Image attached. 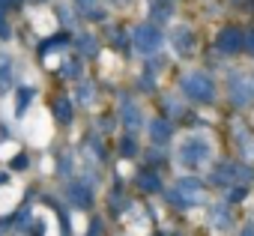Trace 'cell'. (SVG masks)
Returning a JSON list of instances; mask_svg holds the SVG:
<instances>
[{
	"label": "cell",
	"mask_w": 254,
	"mask_h": 236,
	"mask_svg": "<svg viewBox=\"0 0 254 236\" xmlns=\"http://www.w3.org/2000/svg\"><path fill=\"white\" fill-rule=\"evenodd\" d=\"M135 42H138V48H141V51H156V48L162 45V33H159L156 27L144 24V27H138V33H135Z\"/></svg>",
	"instance_id": "6da1fadb"
},
{
	"label": "cell",
	"mask_w": 254,
	"mask_h": 236,
	"mask_svg": "<svg viewBox=\"0 0 254 236\" xmlns=\"http://www.w3.org/2000/svg\"><path fill=\"white\" fill-rule=\"evenodd\" d=\"M186 90H189L191 96H197V99H212V84H209L206 78H200V75L189 78V81H186Z\"/></svg>",
	"instance_id": "7a4b0ae2"
},
{
	"label": "cell",
	"mask_w": 254,
	"mask_h": 236,
	"mask_svg": "<svg viewBox=\"0 0 254 236\" xmlns=\"http://www.w3.org/2000/svg\"><path fill=\"white\" fill-rule=\"evenodd\" d=\"M239 42H242L239 30H224V33L218 36V45H221L224 51H236V48H239Z\"/></svg>",
	"instance_id": "3957f363"
},
{
	"label": "cell",
	"mask_w": 254,
	"mask_h": 236,
	"mask_svg": "<svg viewBox=\"0 0 254 236\" xmlns=\"http://www.w3.org/2000/svg\"><path fill=\"white\" fill-rule=\"evenodd\" d=\"M174 42H177V48L186 54V51L191 48V30H189V27H177V33H174Z\"/></svg>",
	"instance_id": "277c9868"
},
{
	"label": "cell",
	"mask_w": 254,
	"mask_h": 236,
	"mask_svg": "<svg viewBox=\"0 0 254 236\" xmlns=\"http://www.w3.org/2000/svg\"><path fill=\"white\" fill-rule=\"evenodd\" d=\"M9 57H3V54H0V87H6L9 84Z\"/></svg>",
	"instance_id": "5b68a950"
},
{
	"label": "cell",
	"mask_w": 254,
	"mask_h": 236,
	"mask_svg": "<svg viewBox=\"0 0 254 236\" xmlns=\"http://www.w3.org/2000/svg\"><path fill=\"white\" fill-rule=\"evenodd\" d=\"M27 102H30V90H21V96H18V114L27 108Z\"/></svg>",
	"instance_id": "8992f818"
},
{
	"label": "cell",
	"mask_w": 254,
	"mask_h": 236,
	"mask_svg": "<svg viewBox=\"0 0 254 236\" xmlns=\"http://www.w3.org/2000/svg\"><path fill=\"white\" fill-rule=\"evenodd\" d=\"M0 36H9V27H6V21H3V15H0Z\"/></svg>",
	"instance_id": "52a82bcc"
},
{
	"label": "cell",
	"mask_w": 254,
	"mask_h": 236,
	"mask_svg": "<svg viewBox=\"0 0 254 236\" xmlns=\"http://www.w3.org/2000/svg\"><path fill=\"white\" fill-rule=\"evenodd\" d=\"M78 3H81L84 9H90V6H93V0H78Z\"/></svg>",
	"instance_id": "ba28073f"
},
{
	"label": "cell",
	"mask_w": 254,
	"mask_h": 236,
	"mask_svg": "<svg viewBox=\"0 0 254 236\" xmlns=\"http://www.w3.org/2000/svg\"><path fill=\"white\" fill-rule=\"evenodd\" d=\"M248 42H251V54H254V33H251V39H248Z\"/></svg>",
	"instance_id": "9c48e42d"
},
{
	"label": "cell",
	"mask_w": 254,
	"mask_h": 236,
	"mask_svg": "<svg viewBox=\"0 0 254 236\" xmlns=\"http://www.w3.org/2000/svg\"><path fill=\"white\" fill-rule=\"evenodd\" d=\"M111 3H129V0H111Z\"/></svg>",
	"instance_id": "30bf717a"
}]
</instances>
